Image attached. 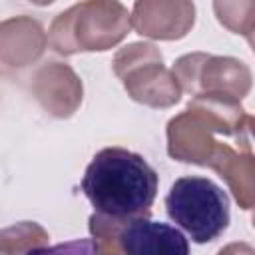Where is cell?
<instances>
[{
	"label": "cell",
	"mask_w": 255,
	"mask_h": 255,
	"mask_svg": "<svg viewBox=\"0 0 255 255\" xmlns=\"http://www.w3.org/2000/svg\"><path fill=\"white\" fill-rule=\"evenodd\" d=\"M157 183V171L143 155L114 145L100 149L92 157L80 185L100 215L135 219L153 205Z\"/></svg>",
	"instance_id": "1"
},
{
	"label": "cell",
	"mask_w": 255,
	"mask_h": 255,
	"mask_svg": "<svg viewBox=\"0 0 255 255\" xmlns=\"http://www.w3.org/2000/svg\"><path fill=\"white\" fill-rule=\"evenodd\" d=\"M165 211L199 245L217 239L231 219L227 193L215 181L201 175L177 177L165 195Z\"/></svg>",
	"instance_id": "2"
},
{
	"label": "cell",
	"mask_w": 255,
	"mask_h": 255,
	"mask_svg": "<svg viewBox=\"0 0 255 255\" xmlns=\"http://www.w3.org/2000/svg\"><path fill=\"white\" fill-rule=\"evenodd\" d=\"M118 243L124 255H189V241L181 229L145 215L129 219Z\"/></svg>",
	"instance_id": "3"
}]
</instances>
